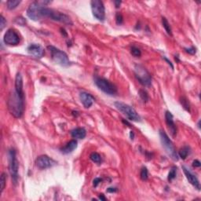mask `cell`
Wrapping results in <instances>:
<instances>
[{
	"mask_svg": "<svg viewBox=\"0 0 201 201\" xmlns=\"http://www.w3.org/2000/svg\"><path fill=\"white\" fill-rule=\"evenodd\" d=\"M7 106L12 116L17 119L23 116L24 110V93H20L15 89L9 93Z\"/></svg>",
	"mask_w": 201,
	"mask_h": 201,
	"instance_id": "2",
	"label": "cell"
},
{
	"mask_svg": "<svg viewBox=\"0 0 201 201\" xmlns=\"http://www.w3.org/2000/svg\"><path fill=\"white\" fill-rule=\"evenodd\" d=\"M94 83L97 87L106 94L115 95L117 93V87L116 85L104 78L95 77Z\"/></svg>",
	"mask_w": 201,
	"mask_h": 201,
	"instance_id": "8",
	"label": "cell"
},
{
	"mask_svg": "<svg viewBox=\"0 0 201 201\" xmlns=\"http://www.w3.org/2000/svg\"><path fill=\"white\" fill-rule=\"evenodd\" d=\"M176 175H177V167L176 166H172L168 174L169 182H172L176 178Z\"/></svg>",
	"mask_w": 201,
	"mask_h": 201,
	"instance_id": "23",
	"label": "cell"
},
{
	"mask_svg": "<svg viewBox=\"0 0 201 201\" xmlns=\"http://www.w3.org/2000/svg\"><path fill=\"white\" fill-rule=\"evenodd\" d=\"M6 174L2 173L0 178V183H1V192H3V190L6 186Z\"/></svg>",
	"mask_w": 201,
	"mask_h": 201,
	"instance_id": "27",
	"label": "cell"
},
{
	"mask_svg": "<svg viewBox=\"0 0 201 201\" xmlns=\"http://www.w3.org/2000/svg\"><path fill=\"white\" fill-rule=\"evenodd\" d=\"M182 170L184 171V174H185V177L187 178V180L189 181V182L195 189H197V190H200V182L197 176L195 175L192 172V171L186 166H182Z\"/></svg>",
	"mask_w": 201,
	"mask_h": 201,
	"instance_id": "12",
	"label": "cell"
},
{
	"mask_svg": "<svg viewBox=\"0 0 201 201\" xmlns=\"http://www.w3.org/2000/svg\"><path fill=\"white\" fill-rule=\"evenodd\" d=\"M130 53L135 58H139L141 55V52L140 50V49L136 47V46H132L131 49H130Z\"/></svg>",
	"mask_w": 201,
	"mask_h": 201,
	"instance_id": "25",
	"label": "cell"
},
{
	"mask_svg": "<svg viewBox=\"0 0 201 201\" xmlns=\"http://www.w3.org/2000/svg\"><path fill=\"white\" fill-rule=\"evenodd\" d=\"M140 177L141 179L143 181H146L148 178V169L146 168V166L142 167L141 170V173H140Z\"/></svg>",
	"mask_w": 201,
	"mask_h": 201,
	"instance_id": "24",
	"label": "cell"
},
{
	"mask_svg": "<svg viewBox=\"0 0 201 201\" xmlns=\"http://www.w3.org/2000/svg\"><path fill=\"white\" fill-rule=\"evenodd\" d=\"M21 1H19V0H9L6 2L7 8L10 10L16 9L17 7L21 4Z\"/></svg>",
	"mask_w": 201,
	"mask_h": 201,
	"instance_id": "19",
	"label": "cell"
},
{
	"mask_svg": "<svg viewBox=\"0 0 201 201\" xmlns=\"http://www.w3.org/2000/svg\"><path fill=\"white\" fill-rule=\"evenodd\" d=\"M99 199L102 200H106V198L104 197V195H103V194H100L99 195Z\"/></svg>",
	"mask_w": 201,
	"mask_h": 201,
	"instance_id": "37",
	"label": "cell"
},
{
	"mask_svg": "<svg viewBox=\"0 0 201 201\" xmlns=\"http://www.w3.org/2000/svg\"><path fill=\"white\" fill-rule=\"evenodd\" d=\"M28 53L35 58H42L45 54V50L41 45L37 43H32L27 48Z\"/></svg>",
	"mask_w": 201,
	"mask_h": 201,
	"instance_id": "13",
	"label": "cell"
},
{
	"mask_svg": "<svg viewBox=\"0 0 201 201\" xmlns=\"http://www.w3.org/2000/svg\"><path fill=\"white\" fill-rule=\"evenodd\" d=\"M15 23H17L19 25L24 26L26 24V20L22 17H18L15 18Z\"/></svg>",
	"mask_w": 201,
	"mask_h": 201,
	"instance_id": "28",
	"label": "cell"
},
{
	"mask_svg": "<svg viewBox=\"0 0 201 201\" xmlns=\"http://www.w3.org/2000/svg\"><path fill=\"white\" fill-rule=\"evenodd\" d=\"M71 135L73 138L83 139L85 138L86 135V131L83 127H78V128L72 130L71 131Z\"/></svg>",
	"mask_w": 201,
	"mask_h": 201,
	"instance_id": "17",
	"label": "cell"
},
{
	"mask_svg": "<svg viewBox=\"0 0 201 201\" xmlns=\"http://www.w3.org/2000/svg\"><path fill=\"white\" fill-rule=\"evenodd\" d=\"M139 96L141 97V99L144 102H147L148 101V93L146 92V90H139Z\"/></svg>",
	"mask_w": 201,
	"mask_h": 201,
	"instance_id": "26",
	"label": "cell"
},
{
	"mask_svg": "<svg viewBox=\"0 0 201 201\" xmlns=\"http://www.w3.org/2000/svg\"><path fill=\"white\" fill-rule=\"evenodd\" d=\"M180 102L183 108H184L186 111L190 112V104L189 102V100H188L185 97H182L180 99Z\"/></svg>",
	"mask_w": 201,
	"mask_h": 201,
	"instance_id": "22",
	"label": "cell"
},
{
	"mask_svg": "<svg viewBox=\"0 0 201 201\" xmlns=\"http://www.w3.org/2000/svg\"><path fill=\"white\" fill-rule=\"evenodd\" d=\"M9 171L11 175L12 180L14 184H17L18 180V161L16 156V152L14 149H9Z\"/></svg>",
	"mask_w": 201,
	"mask_h": 201,
	"instance_id": "7",
	"label": "cell"
},
{
	"mask_svg": "<svg viewBox=\"0 0 201 201\" xmlns=\"http://www.w3.org/2000/svg\"><path fill=\"white\" fill-rule=\"evenodd\" d=\"M114 104H115V107L118 109L119 111L121 112L123 115L127 116V118L129 120L134 121V122H139L141 120V117L138 115V113L131 106L120 102H115Z\"/></svg>",
	"mask_w": 201,
	"mask_h": 201,
	"instance_id": "5",
	"label": "cell"
},
{
	"mask_svg": "<svg viewBox=\"0 0 201 201\" xmlns=\"http://www.w3.org/2000/svg\"><path fill=\"white\" fill-rule=\"evenodd\" d=\"M116 22L117 24L120 25L122 24V22H123V17H122V15L120 13H117L116 15Z\"/></svg>",
	"mask_w": 201,
	"mask_h": 201,
	"instance_id": "29",
	"label": "cell"
},
{
	"mask_svg": "<svg viewBox=\"0 0 201 201\" xmlns=\"http://www.w3.org/2000/svg\"><path fill=\"white\" fill-rule=\"evenodd\" d=\"M77 148V141L76 140H71L69 142H68L63 148H61V152L63 154H68L72 153L73 151Z\"/></svg>",
	"mask_w": 201,
	"mask_h": 201,
	"instance_id": "16",
	"label": "cell"
},
{
	"mask_svg": "<svg viewBox=\"0 0 201 201\" xmlns=\"http://www.w3.org/2000/svg\"><path fill=\"white\" fill-rule=\"evenodd\" d=\"M185 50L186 53H189V54H192V55H193V54H195V53H197V48L194 47V46H191L189 48H185Z\"/></svg>",
	"mask_w": 201,
	"mask_h": 201,
	"instance_id": "30",
	"label": "cell"
},
{
	"mask_svg": "<svg viewBox=\"0 0 201 201\" xmlns=\"http://www.w3.org/2000/svg\"><path fill=\"white\" fill-rule=\"evenodd\" d=\"M49 3H50V1H35L32 2L27 9V16L35 21H40L43 18H49L65 24L72 25L73 24L72 19L68 15L46 7Z\"/></svg>",
	"mask_w": 201,
	"mask_h": 201,
	"instance_id": "1",
	"label": "cell"
},
{
	"mask_svg": "<svg viewBox=\"0 0 201 201\" xmlns=\"http://www.w3.org/2000/svg\"><path fill=\"white\" fill-rule=\"evenodd\" d=\"M35 164L40 169H47L53 166L57 163L53 159L49 157L48 156L42 155L36 159Z\"/></svg>",
	"mask_w": 201,
	"mask_h": 201,
	"instance_id": "11",
	"label": "cell"
},
{
	"mask_svg": "<svg viewBox=\"0 0 201 201\" xmlns=\"http://www.w3.org/2000/svg\"><path fill=\"white\" fill-rule=\"evenodd\" d=\"M90 159L92 160L94 163L97 164H101L102 162V158L99 153H92L90 155Z\"/></svg>",
	"mask_w": 201,
	"mask_h": 201,
	"instance_id": "20",
	"label": "cell"
},
{
	"mask_svg": "<svg viewBox=\"0 0 201 201\" xmlns=\"http://www.w3.org/2000/svg\"><path fill=\"white\" fill-rule=\"evenodd\" d=\"M92 14L99 21H104L105 19V9L103 2L100 0H93L90 2Z\"/></svg>",
	"mask_w": 201,
	"mask_h": 201,
	"instance_id": "9",
	"label": "cell"
},
{
	"mask_svg": "<svg viewBox=\"0 0 201 201\" xmlns=\"http://www.w3.org/2000/svg\"><path fill=\"white\" fill-rule=\"evenodd\" d=\"M160 138L161 141L162 146L164 148L166 153L168 154V156L174 161H178L179 157H178V153L176 152V149L173 145V142L169 138L168 135L164 131V130H160Z\"/></svg>",
	"mask_w": 201,
	"mask_h": 201,
	"instance_id": "3",
	"label": "cell"
},
{
	"mask_svg": "<svg viewBox=\"0 0 201 201\" xmlns=\"http://www.w3.org/2000/svg\"><path fill=\"white\" fill-rule=\"evenodd\" d=\"M190 153H191V149H190V148L189 146H183L182 148H181L180 150H179V152H178V157H180L181 159H182V160H185V159L188 157V156L189 155Z\"/></svg>",
	"mask_w": 201,
	"mask_h": 201,
	"instance_id": "18",
	"label": "cell"
},
{
	"mask_svg": "<svg viewBox=\"0 0 201 201\" xmlns=\"http://www.w3.org/2000/svg\"><path fill=\"white\" fill-rule=\"evenodd\" d=\"M134 75L136 79L141 85L145 86H149L152 84V77L149 72L146 68L141 65H136L134 66Z\"/></svg>",
	"mask_w": 201,
	"mask_h": 201,
	"instance_id": "6",
	"label": "cell"
},
{
	"mask_svg": "<svg viewBox=\"0 0 201 201\" xmlns=\"http://www.w3.org/2000/svg\"><path fill=\"white\" fill-rule=\"evenodd\" d=\"M192 166H194V167H200V166H201L200 162L199 160H195L194 161L192 162Z\"/></svg>",
	"mask_w": 201,
	"mask_h": 201,
	"instance_id": "33",
	"label": "cell"
},
{
	"mask_svg": "<svg viewBox=\"0 0 201 201\" xmlns=\"http://www.w3.org/2000/svg\"><path fill=\"white\" fill-rule=\"evenodd\" d=\"M79 99H80V102H82V104H83V106L86 108V109H89V108L92 106L95 101V98L94 96H92L89 93L85 92V91L80 92V94H79Z\"/></svg>",
	"mask_w": 201,
	"mask_h": 201,
	"instance_id": "15",
	"label": "cell"
},
{
	"mask_svg": "<svg viewBox=\"0 0 201 201\" xmlns=\"http://www.w3.org/2000/svg\"><path fill=\"white\" fill-rule=\"evenodd\" d=\"M6 25V21L5 20V18L3 17V16H2V15H1V17H0V29H1V30H2V29L4 28V27Z\"/></svg>",
	"mask_w": 201,
	"mask_h": 201,
	"instance_id": "31",
	"label": "cell"
},
{
	"mask_svg": "<svg viewBox=\"0 0 201 201\" xmlns=\"http://www.w3.org/2000/svg\"><path fill=\"white\" fill-rule=\"evenodd\" d=\"M114 3H115V6H116V8H119L121 4V1H115Z\"/></svg>",
	"mask_w": 201,
	"mask_h": 201,
	"instance_id": "36",
	"label": "cell"
},
{
	"mask_svg": "<svg viewBox=\"0 0 201 201\" xmlns=\"http://www.w3.org/2000/svg\"><path fill=\"white\" fill-rule=\"evenodd\" d=\"M3 42L9 46H17L20 43V36L16 31L13 28H10L5 33Z\"/></svg>",
	"mask_w": 201,
	"mask_h": 201,
	"instance_id": "10",
	"label": "cell"
},
{
	"mask_svg": "<svg viewBox=\"0 0 201 201\" xmlns=\"http://www.w3.org/2000/svg\"><path fill=\"white\" fill-rule=\"evenodd\" d=\"M47 49L51 54V58L55 63L61 66H68L69 65L70 61L68 59L67 53L64 51L61 50L60 49L57 48L55 46H48Z\"/></svg>",
	"mask_w": 201,
	"mask_h": 201,
	"instance_id": "4",
	"label": "cell"
},
{
	"mask_svg": "<svg viewBox=\"0 0 201 201\" xmlns=\"http://www.w3.org/2000/svg\"><path fill=\"white\" fill-rule=\"evenodd\" d=\"M164 60H165V61H166V62L168 63V65H171V68H172V69H174V66H173V65H172V64H171V61H169L168 59H167V58H165V57H164Z\"/></svg>",
	"mask_w": 201,
	"mask_h": 201,
	"instance_id": "35",
	"label": "cell"
},
{
	"mask_svg": "<svg viewBox=\"0 0 201 201\" xmlns=\"http://www.w3.org/2000/svg\"><path fill=\"white\" fill-rule=\"evenodd\" d=\"M134 132L130 131V138H131V139H134Z\"/></svg>",
	"mask_w": 201,
	"mask_h": 201,
	"instance_id": "38",
	"label": "cell"
},
{
	"mask_svg": "<svg viewBox=\"0 0 201 201\" xmlns=\"http://www.w3.org/2000/svg\"><path fill=\"white\" fill-rule=\"evenodd\" d=\"M162 24H163V26H164V29H165V31L166 32V33H167L169 35H172V31H171V25H170L168 21H167L165 17H163V18H162Z\"/></svg>",
	"mask_w": 201,
	"mask_h": 201,
	"instance_id": "21",
	"label": "cell"
},
{
	"mask_svg": "<svg viewBox=\"0 0 201 201\" xmlns=\"http://www.w3.org/2000/svg\"><path fill=\"white\" fill-rule=\"evenodd\" d=\"M107 192H117V189L116 188H109L107 189Z\"/></svg>",
	"mask_w": 201,
	"mask_h": 201,
	"instance_id": "34",
	"label": "cell"
},
{
	"mask_svg": "<svg viewBox=\"0 0 201 201\" xmlns=\"http://www.w3.org/2000/svg\"><path fill=\"white\" fill-rule=\"evenodd\" d=\"M165 121H166V124L167 126L169 131L171 133V136L175 137L177 134V127L174 121V116L171 114V112L166 111L165 113Z\"/></svg>",
	"mask_w": 201,
	"mask_h": 201,
	"instance_id": "14",
	"label": "cell"
},
{
	"mask_svg": "<svg viewBox=\"0 0 201 201\" xmlns=\"http://www.w3.org/2000/svg\"><path fill=\"white\" fill-rule=\"evenodd\" d=\"M102 181V178H96L94 180V182H93V185H94V187H97V185H98V184H99V183L101 182Z\"/></svg>",
	"mask_w": 201,
	"mask_h": 201,
	"instance_id": "32",
	"label": "cell"
}]
</instances>
